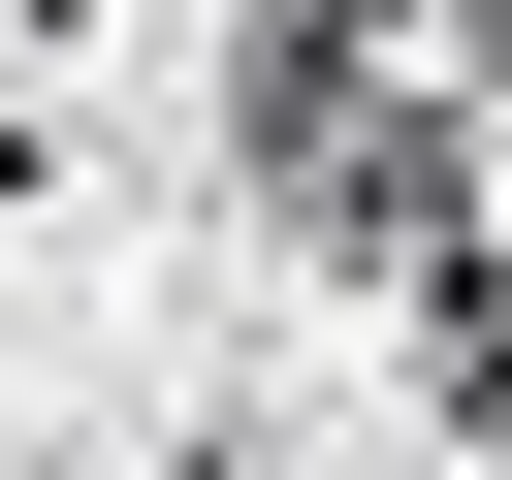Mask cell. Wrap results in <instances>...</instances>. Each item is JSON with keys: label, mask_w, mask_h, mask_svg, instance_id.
Here are the masks:
<instances>
[{"label": "cell", "mask_w": 512, "mask_h": 480, "mask_svg": "<svg viewBox=\"0 0 512 480\" xmlns=\"http://www.w3.org/2000/svg\"><path fill=\"white\" fill-rule=\"evenodd\" d=\"M224 160H256V224H288L320 288H448V256H480V96H448L384 0H256Z\"/></svg>", "instance_id": "1"}]
</instances>
